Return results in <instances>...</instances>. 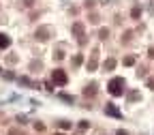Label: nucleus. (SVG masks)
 <instances>
[{
	"mask_svg": "<svg viewBox=\"0 0 154 135\" xmlns=\"http://www.w3.org/2000/svg\"><path fill=\"white\" fill-rule=\"evenodd\" d=\"M109 92L113 96H120L124 92V80H122V77H113V80L109 82Z\"/></svg>",
	"mask_w": 154,
	"mask_h": 135,
	"instance_id": "f257e3e1",
	"label": "nucleus"
},
{
	"mask_svg": "<svg viewBox=\"0 0 154 135\" xmlns=\"http://www.w3.org/2000/svg\"><path fill=\"white\" fill-rule=\"evenodd\" d=\"M51 82L58 84V86H64V84L69 82V77H66V73H64L62 69H56V71L51 73Z\"/></svg>",
	"mask_w": 154,
	"mask_h": 135,
	"instance_id": "f03ea898",
	"label": "nucleus"
},
{
	"mask_svg": "<svg viewBox=\"0 0 154 135\" xmlns=\"http://www.w3.org/2000/svg\"><path fill=\"white\" fill-rule=\"evenodd\" d=\"M9 45H11V39H9L7 34L0 32V49H5V47H9Z\"/></svg>",
	"mask_w": 154,
	"mask_h": 135,
	"instance_id": "7ed1b4c3",
	"label": "nucleus"
},
{
	"mask_svg": "<svg viewBox=\"0 0 154 135\" xmlns=\"http://www.w3.org/2000/svg\"><path fill=\"white\" fill-rule=\"evenodd\" d=\"M107 114H111V116H118V118H120V116H122V114H120L118 109H116L113 105H107Z\"/></svg>",
	"mask_w": 154,
	"mask_h": 135,
	"instance_id": "20e7f679",
	"label": "nucleus"
},
{
	"mask_svg": "<svg viewBox=\"0 0 154 135\" xmlns=\"http://www.w3.org/2000/svg\"><path fill=\"white\" fill-rule=\"evenodd\" d=\"M94 88H96V86H94V84H92V86H88V88H86V90H84V94H86V96H88V94H90V96H92V94H94V92H96V90H94Z\"/></svg>",
	"mask_w": 154,
	"mask_h": 135,
	"instance_id": "39448f33",
	"label": "nucleus"
},
{
	"mask_svg": "<svg viewBox=\"0 0 154 135\" xmlns=\"http://www.w3.org/2000/svg\"><path fill=\"white\" fill-rule=\"evenodd\" d=\"M73 30H75V34H82V30H84V28H82V24H75V28H73Z\"/></svg>",
	"mask_w": 154,
	"mask_h": 135,
	"instance_id": "423d86ee",
	"label": "nucleus"
},
{
	"mask_svg": "<svg viewBox=\"0 0 154 135\" xmlns=\"http://www.w3.org/2000/svg\"><path fill=\"white\" fill-rule=\"evenodd\" d=\"M113 67H116L113 60H107V62H105V69H113Z\"/></svg>",
	"mask_w": 154,
	"mask_h": 135,
	"instance_id": "0eeeda50",
	"label": "nucleus"
},
{
	"mask_svg": "<svg viewBox=\"0 0 154 135\" xmlns=\"http://www.w3.org/2000/svg\"><path fill=\"white\" fill-rule=\"evenodd\" d=\"M148 86H150V88H154V77H152V80H148Z\"/></svg>",
	"mask_w": 154,
	"mask_h": 135,
	"instance_id": "6e6552de",
	"label": "nucleus"
},
{
	"mask_svg": "<svg viewBox=\"0 0 154 135\" xmlns=\"http://www.w3.org/2000/svg\"><path fill=\"white\" fill-rule=\"evenodd\" d=\"M150 58H154V49H150Z\"/></svg>",
	"mask_w": 154,
	"mask_h": 135,
	"instance_id": "1a4fd4ad",
	"label": "nucleus"
},
{
	"mask_svg": "<svg viewBox=\"0 0 154 135\" xmlns=\"http://www.w3.org/2000/svg\"><path fill=\"white\" fill-rule=\"evenodd\" d=\"M9 135H17V131H15V129H13V131H11V133H9Z\"/></svg>",
	"mask_w": 154,
	"mask_h": 135,
	"instance_id": "9d476101",
	"label": "nucleus"
},
{
	"mask_svg": "<svg viewBox=\"0 0 154 135\" xmlns=\"http://www.w3.org/2000/svg\"><path fill=\"white\" fill-rule=\"evenodd\" d=\"M58 135H60V133H58Z\"/></svg>",
	"mask_w": 154,
	"mask_h": 135,
	"instance_id": "9b49d317",
	"label": "nucleus"
}]
</instances>
